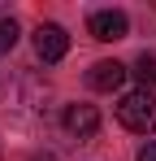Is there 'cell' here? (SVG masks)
<instances>
[{"label": "cell", "instance_id": "obj_1", "mask_svg": "<svg viewBox=\"0 0 156 161\" xmlns=\"http://www.w3.org/2000/svg\"><path fill=\"white\" fill-rule=\"evenodd\" d=\"M113 109H117V122H122L126 131H134V135H152L156 131V96L148 92V87L126 92Z\"/></svg>", "mask_w": 156, "mask_h": 161}, {"label": "cell", "instance_id": "obj_2", "mask_svg": "<svg viewBox=\"0 0 156 161\" xmlns=\"http://www.w3.org/2000/svg\"><path fill=\"white\" fill-rule=\"evenodd\" d=\"M65 53H70V35H65V26L39 22V26H35V57H39L44 65H56Z\"/></svg>", "mask_w": 156, "mask_h": 161}, {"label": "cell", "instance_id": "obj_3", "mask_svg": "<svg viewBox=\"0 0 156 161\" xmlns=\"http://www.w3.org/2000/svg\"><path fill=\"white\" fill-rule=\"evenodd\" d=\"M87 31H91L100 44H113V39H126L130 18L122 13V9H96V13L87 18Z\"/></svg>", "mask_w": 156, "mask_h": 161}, {"label": "cell", "instance_id": "obj_4", "mask_svg": "<svg viewBox=\"0 0 156 161\" xmlns=\"http://www.w3.org/2000/svg\"><path fill=\"white\" fill-rule=\"evenodd\" d=\"M61 122H65V131L74 135V139H91V135L100 131V109L96 105H65Z\"/></svg>", "mask_w": 156, "mask_h": 161}, {"label": "cell", "instance_id": "obj_5", "mask_svg": "<svg viewBox=\"0 0 156 161\" xmlns=\"http://www.w3.org/2000/svg\"><path fill=\"white\" fill-rule=\"evenodd\" d=\"M126 74L130 70L122 61H96V65L87 70V87H91V92H117V87L126 83Z\"/></svg>", "mask_w": 156, "mask_h": 161}, {"label": "cell", "instance_id": "obj_6", "mask_svg": "<svg viewBox=\"0 0 156 161\" xmlns=\"http://www.w3.org/2000/svg\"><path fill=\"white\" fill-rule=\"evenodd\" d=\"M134 74H139V79H143V87L152 92V83H156V57H152V53H143L139 61H134Z\"/></svg>", "mask_w": 156, "mask_h": 161}, {"label": "cell", "instance_id": "obj_7", "mask_svg": "<svg viewBox=\"0 0 156 161\" xmlns=\"http://www.w3.org/2000/svg\"><path fill=\"white\" fill-rule=\"evenodd\" d=\"M18 44V22L13 18H0V53H9Z\"/></svg>", "mask_w": 156, "mask_h": 161}, {"label": "cell", "instance_id": "obj_8", "mask_svg": "<svg viewBox=\"0 0 156 161\" xmlns=\"http://www.w3.org/2000/svg\"><path fill=\"white\" fill-rule=\"evenodd\" d=\"M139 161H156V139H148V144L139 148Z\"/></svg>", "mask_w": 156, "mask_h": 161}, {"label": "cell", "instance_id": "obj_9", "mask_svg": "<svg viewBox=\"0 0 156 161\" xmlns=\"http://www.w3.org/2000/svg\"><path fill=\"white\" fill-rule=\"evenodd\" d=\"M35 161H52V157H35Z\"/></svg>", "mask_w": 156, "mask_h": 161}, {"label": "cell", "instance_id": "obj_10", "mask_svg": "<svg viewBox=\"0 0 156 161\" xmlns=\"http://www.w3.org/2000/svg\"><path fill=\"white\" fill-rule=\"evenodd\" d=\"M0 18H4V9H0Z\"/></svg>", "mask_w": 156, "mask_h": 161}]
</instances>
